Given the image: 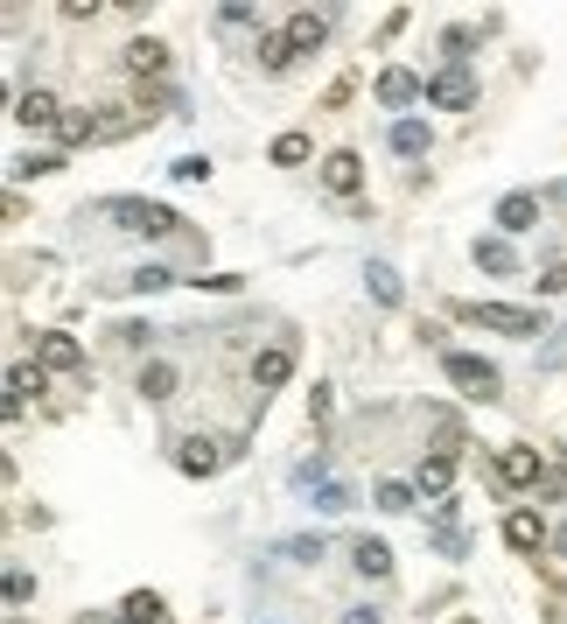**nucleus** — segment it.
I'll use <instances>...</instances> for the list:
<instances>
[{"mask_svg":"<svg viewBox=\"0 0 567 624\" xmlns=\"http://www.w3.org/2000/svg\"><path fill=\"white\" fill-rule=\"evenodd\" d=\"M427 106H442V112H469L477 106V78H469L463 56H448V64L427 78Z\"/></svg>","mask_w":567,"mask_h":624,"instance_id":"5","label":"nucleus"},{"mask_svg":"<svg viewBox=\"0 0 567 624\" xmlns=\"http://www.w3.org/2000/svg\"><path fill=\"white\" fill-rule=\"evenodd\" d=\"M469 253H477V267L483 274H519V253H512V239H477V245H469Z\"/></svg>","mask_w":567,"mask_h":624,"instance_id":"23","label":"nucleus"},{"mask_svg":"<svg viewBox=\"0 0 567 624\" xmlns=\"http://www.w3.org/2000/svg\"><path fill=\"white\" fill-rule=\"evenodd\" d=\"M120 624H134V617H120Z\"/></svg>","mask_w":567,"mask_h":624,"instance_id":"43","label":"nucleus"},{"mask_svg":"<svg viewBox=\"0 0 567 624\" xmlns=\"http://www.w3.org/2000/svg\"><path fill=\"white\" fill-rule=\"evenodd\" d=\"M120 617H134V624H162V596H155V590H134V596L120 603Z\"/></svg>","mask_w":567,"mask_h":624,"instance_id":"28","label":"nucleus"},{"mask_svg":"<svg viewBox=\"0 0 567 624\" xmlns=\"http://www.w3.org/2000/svg\"><path fill=\"white\" fill-rule=\"evenodd\" d=\"M238 449H245V435H232V442H211V435H182V442H176V470H182V478H218V470L232 463Z\"/></svg>","mask_w":567,"mask_h":624,"instance_id":"4","label":"nucleus"},{"mask_svg":"<svg viewBox=\"0 0 567 624\" xmlns=\"http://www.w3.org/2000/svg\"><path fill=\"white\" fill-rule=\"evenodd\" d=\"M120 344H134V351H147V344H155V330H147V324H120Z\"/></svg>","mask_w":567,"mask_h":624,"instance_id":"37","label":"nucleus"},{"mask_svg":"<svg viewBox=\"0 0 567 624\" xmlns=\"http://www.w3.org/2000/svg\"><path fill=\"white\" fill-rule=\"evenodd\" d=\"M35 393H49V372L43 365H8V422H22V407Z\"/></svg>","mask_w":567,"mask_h":624,"instance_id":"17","label":"nucleus"},{"mask_svg":"<svg viewBox=\"0 0 567 624\" xmlns=\"http://www.w3.org/2000/svg\"><path fill=\"white\" fill-rule=\"evenodd\" d=\"M365 288H371V302H378V309H400V274H392L386 267V260H371V267H365Z\"/></svg>","mask_w":567,"mask_h":624,"instance_id":"24","label":"nucleus"},{"mask_svg":"<svg viewBox=\"0 0 567 624\" xmlns=\"http://www.w3.org/2000/svg\"><path fill=\"white\" fill-rule=\"evenodd\" d=\"M498 484H512V491H540L546 484V457L540 449H525V442H512V449H498Z\"/></svg>","mask_w":567,"mask_h":624,"instance_id":"7","label":"nucleus"},{"mask_svg":"<svg viewBox=\"0 0 567 624\" xmlns=\"http://www.w3.org/2000/svg\"><path fill=\"white\" fill-rule=\"evenodd\" d=\"M14 127H29V134H56L64 127V106H56V91H14Z\"/></svg>","mask_w":567,"mask_h":624,"instance_id":"10","label":"nucleus"},{"mask_svg":"<svg viewBox=\"0 0 567 624\" xmlns=\"http://www.w3.org/2000/svg\"><path fill=\"white\" fill-rule=\"evenodd\" d=\"M267 155H274V168H301V162L315 155V141H309V134H274Z\"/></svg>","mask_w":567,"mask_h":624,"instance_id":"27","label":"nucleus"},{"mask_svg":"<svg viewBox=\"0 0 567 624\" xmlns=\"http://www.w3.org/2000/svg\"><path fill=\"white\" fill-rule=\"evenodd\" d=\"M120 56H126V70H134V78H162V70H168V43H155V35L126 43Z\"/></svg>","mask_w":567,"mask_h":624,"instance_id":"20","label":"nucleus"},{"mask_svg":"<svg viewBox=\"0 0 567 624\" xmlns=\"http://www.w3.org/2000/svg\"><path fill=\"white\" fill-rule=\"evenodd\" d=\"M371 505H378V513H413V505H421V491L400 484V478H386V484L371 491Z\"/></svg>","mask_w":567,"mask_h":624,"instance_id":"26","label":"nucleus"},{"mask_svg":"<svg viewBox=\"0 0 567 624\" xmlns=\"http://www.w3.org/2000/svg\"><path fill=\"white\" fill-rule=\"evenodd\" d=\"M35 365H43V372H85V344H78V337H64V330H43V337H35Z\"/></svg>","mask_w":567,"mask_h":624,"instance_id":"15","label":"nucleus"},{"mask_svg":"<svg viewBox=\"0 0 567 624\" xmlns=\"http://www.w3.org/2000/svg\"><path fill=\"white\" fill-rule=\"evenodd\" d=\"M448 484H456V449H427L421 470H413V491L442 505V499H448Z\"/></svg>","mask_w":567,"mask_h":624,"instance_id":"14","label":"nucleus"},{"mask_svg":"<svg viewBox=\"0 0 567 624\" xmlns=\"http://www.w3.org/2000/svg\"><path fill=\"white\" fill-rule=\"evenodd\" d=\"M99 218H112L120 232H134V239H176L182 232V218L168 211V204H155V197H105Z\"/></svg>","mask_w":567,"mask_h":624,"instance_id":"2","label":"nucleus"},{"mask_svg":"<svg viewBox=\"0 0 567 624\" xmlns=\"http://www.w3.org/2000/svg\"><path fill=\"white\" fill-rule=\"evenodd\" d=\"M176 386H182V372L176 365H168V358H147V365H141V401H176Z\"/></svg>","mask_w":567,"mask_h":624,"instance_id":"19","label":"nucleus"},{"mask_svg":"<svg viewBox=\"0 0 567 624\" xmlns=\"http://www.w3.org/2000/svg\"><path fill=\"white\" fill-rule=\"evenodd\" d=\"M546 547H554V555H567V519L554 526V540H546Z\"/></svg>","mask_w":567,"mask_h":624,"instance_id":"40","label":"nucleus"},{"mask_svg":"<svg viewBox=\"0 0 567 624\" xmlns=\"http://www.w3.org/2000/svg\"><path fill=\"white\" fill-rule=\"evenodd\" d=\"M315 176H323L330 197H357L365 190V162H357V147H330V155L315 162Z\"/></svg>","mask_w":567,"mask_h":624,"instance_id":"9","label":"nucleus"},{"mask_svg":"<svg viewBox=\"0 0 567 624\" xmlns=\"http://www.w3.org/2000/svg\"><path fill=\"white\" fill-rule=\"evenodd\" d=\"M442 380L456 386L463 401H483V407L504 393V372L490 365V358H477V351H442Z\"/></svg>","mask_w":567,"mask_h":624,"instance_id":"3","label":"nucleus"},{"mask_svg":"<svg viewBox=\"0 0 567 624\" xmlns=\"http://www.w3.org/2000/svg\"><path fill=\"white\" fill-rule=\"evenodd\" d=\"M120 288H134V295H162V288H176V267H162V260H147V267H134L120 281Z\"/></svg>","mask_w":567,"mask_h":624,"instance_id":"25","label":"nucleus"},{"mask_svg":"<svg viewBox=\"0 0 567 624\" xmlns=\"http://www.w3.org/2000/svg\"><path fill=\"white\" fill-rule=\"evenodd\" d=\"M386 147H392L400 162H421L427 147H434V134H427V120H421V112H407V120H392V127H386Z\"/></svg>","mask_w":567,"mask_h":624,"instance_id":"16","label":"nucleus"},{"mask_svg":"<svg viewBox=\"0 0 567 624\" xmlns=\"http://www.w3.org/2000/svg\"><path fill=\"white\" fill-rule=\"evenodd\" d=\"M78 624H105V617H78Z\"/></svg>","mask_w":567,"mask_h":624,"instance_id":"42","label":"nucleus"},{"mask_svg":"<svg viewBox=\"0 0 567 624\" xmlns=\"http://www.w3.org/2000/svg\"><path fill=\"white\" fill-rule=\"evenodd\" d=\"M280 35H288V50H294V56H315V50L330 43V14H315V8H294L288 22H280Z\"/></svg>","mask_w":567,"mask_h":624,"instance_id":"13","label":"nucleus"},{"mask_svg":"<svg viewBox=\"0 0 567 624\" xmlns=\"http://www.w3.org/2000/svg\"><path fill=\"white\" fill-rule=\"evenodd\" d=\"M371 91H378V106H386V112H400V120H407V106H421V99H427V78H413L407 64H386Z\"/></svg>","mask_w":567,"mask_h":624,"instance_id":"8","label":"nucleus"},{"mask_svg":"<svg viewBox=\"0 0 567 624\" xmlns=\"http://www.w3.org/2000/svg\"><path fill=\"white\" fill-rule=\"evenodd\" d=\"M540 491H546V499H567V463L546 470V484H540Z\"/></svg>","mask_w":567,"mask_h":624,"instance_id":"39","label":"nucleus"},{"mask_svg":"<svg viewBox=\"0 0 567 624\" xmlns=\"http://www.w3.org/2000/svg\"><path fill=\"white\" fill-rule=\"evenodd\" d=\"M280 555H288V561H323L330 540L323 534H294V540H280Z\"/></svg>","mask_w":567,"mask_h":624,"instance_id":"30","label":"nucleus"},{"mask_svg":"<svg viewBox=\"0 0 567 624\" xmlns=\"http://www.w3.org/2000/svg\"><path fill=\"white\" fill-rule=\"evenodd\" d=\"M560 365H567V324L546 337V351H540V372H560Z\"/></svg>","mask_w":567,"mask_h":624,"instance_id":"34","label":"nucleus"},{"mask_svg":"<svg viewBox=\"0 0 567 624\" xmlns=\"http://www.w3.org/2000/svg\"><path fill=\"white\" fill-rule=\"evenodd\" d=\"M218 22H224V29H253V22H259V14H253V8H245V0H224V8H218Z\"/></svg>","mask_w":567,"mask_h":624,"instance_id":"35","label":"nucleus"},{"mask_svg":"<svg viewBox=\"0 0 567 624\" xmlns=\"http://www.w3.org/2000/svg\"><path fill=\"white\" fill-rule=\"evenodd\" d=\"M253 56H259V70H267V78H280V70L294 64V50H288V35H280V29H259L253 35Z\"/></svg>","mask_w":567,"mask_h":624,"instance_id":"21","label":"nucleus"},{"mask_svg":"<svg viewBox=\"0 0 567 624\" xmlns=\"http://www.w3.org/2000/svg\"><path fill=\"white\" fill-rule=\"evenodd\" d=\"M546 540H554V526H546L533 505H512V513H504V547H512V555H540Z\"/></svg>","mask_w":567,"mask_h":624,"instance_id":"11","label":"nucleus"},{"mask_svg":"<svg viewBox=\"0 0 567 624\" xmlns=\"http://www.w3.org/2000/svg\"><path fill=\"white\" fill-rule=\"evenodd\" d=\"M351 569L365 576V582H386V576H392V547H386V540H371V534H365V540H351Z\"/></svg>","mask_w":567,"mask_h":624,"instance_id":"18","label":"nucleus"},{"mask_svg":"<svg viewBox=\"0 0 567 624\" xmlns=\"http://www.w3.org/2000/svg\"><path fill=\"white\" fill-rule=\"evenodd\" d=\"M344 624H386V611H378V603H351Z\"/></svg>","mask_w":567,"mask_h":624,"instance_id":"38","label":"nucleus"},{"mask_svg":"<svg viewBox=\"0 0 567 624\" xmlns=\"http://www.w3.org/2000/svg\"><path fill=\"white\" fill-rule=\"evenodd\" d=\"M56 168H64L56 155H22V162H14V183H29V176H56Z\"/></svg>","mask_w":567,"mask_h":624,"instance_id":"32","label":"nucleus"},{"mask_svg":"<svg viewBox=\"0 0 567 624\" xmlns=\"http://www.w3.org/2000/svg\"><path fill=\"white\" fill-rule=\"evenodd\" d=\"M456 324H477L490 337H554L546 316L525 309V302H456Z\"/></svg>","mask_w":567,"mask_h":624,"instance_id":"1","label":"nucleus"},{"mask_svg":"<svg viewBox=\"0 0 567 624\" xmlns=\"http://www.w3.org/2000/svg\"><path fill=\"white\" fill-rule=\"evenodd\" d=\"M168 176H176V183H211V155H182V162H168Z\"/></svg>","mask_w":567,"mask_h":624,"instance_id":"31","label":"nucleus"},{"mask_svg":"<svg viewBox=\"0 0 567 624\" xmlns=\"http://www.w3.org/2000/svg\"><path fill=\"white\" fill-rule=\"evenodd\" d=\"M29 596H35V576L29 569H8V611H22Z\"/></svg>","mask_w":567,"mask_h":624,"instance_id":"33","label":"nucleus"},{"mask_svg":"<svg viewBox=\"0 0 567 624\" xmlns=\"http://www.w3.org/2000/svg\"><path fill=\"white\" fill-rule=\"evenodd\" d=\"M351 505H357V499H351V484H336V478H330V484H315V513H330V519H336V513H351Z\"/></svg>","mask_w":567,"mask_h":624,"instance_id":"29","label":"nucleus"},{"mask_svg":"<svg viewBox=\"0 0 567 624\" xmlns=\"http://www.w3.org/2000/svg\"><path fill=\"white\" fill-rule=\"evenodd\" d=\"M8 624H29V617H22V611H14V617H8Z\"/></svg>","mask_w":567,"mask_h":624,"instance_id":"41","label":"nucleus"},{"mask_svg":"<svg viewBox=\"0 0 567 624\" xmlns=\"http://www.w3.org/2000/svg\"><path fill=\"white\" fill-rule=\"evenodd\" d=\"M288 380H294V344H288V337L259 344V351H253V393L267 401V393H280Z\"/></svg>","mask_w":567,"mask_h":624,"instance_id":"6","label":"nucleus"},{"mask_svg":"<svg viewBox=\"0 0 567 624\" xmlns=\"http://www.w3.org/2000/svg\"><path fill=\"white\" fill-rule=\"evenodd\" d=\"M490 225H498V239L533 232V225H540V197H533V190H504V197H498V211H490Z\"/></svg>","mask_w":567,"mask_h":624,"instance_id":"12","label":"nucleus"},{"mask_svg":"<svg viewBox=\"0 0 567 624\" xmlns=\"http://www.w3.org/2000/svg\"><path fill=\"white\" fill-rule=\"evenodd\" d=\"M540 295H567V260H554V267L540 274Z\"/></svg>","mask_w":567,"mask_h":624,"instance_id":"36","label":"nucleus"},{"mask_svg":"<svg viewBox=\"0 0 567 624\" xmlns=\"http://www.w3.org/2000/svg\"><path fill=\"white\" fill-rule=\"evenodd\" d=\"M56 141H64V147H91V141H105V120H99V112H64Z\"/></svg>","mask_w":567,"mask_h":624,"instance_id":"22","label":"nucleus"}]
</instances>
